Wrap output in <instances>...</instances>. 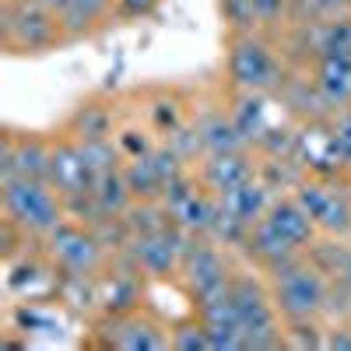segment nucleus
<instances>
[{
	"instance_id": "obj_1",
	"label": "nucleus",
	"mask_w": 351,
	"mask_h": 351,
	"mask_svg": "<svg viewBox=\"0 0 351 351\" xmlns=\"http://www.w3.org/2000/svg\"><path fill=\"white\" fill-rule=\"evenodd\" d=\"M288 71L291 67H288L274 36H267V32L225 36V84L232 92L278 95Z\"/></svg>"
},
{
	"instance_id": "obj_2",
	"label": "nucleus",
	"mask_w": 351,
	"mask_h": 351,
	"mask_svg": "<svg viewBox=\"0 0 351 351\" xmlns=\"http://www.w3.org/2000/svg\"><path fill=\"white\" fill-rule=\"evenodd\" d=\"M285 324H302L330 313V278L309 260V253L288 256L263 271Z\"/></svg>"
},
{
	"instance_id": "obj_3",
	"label": "nucleus",
	"mask_w": 351,
	"mask_h": 351,
	"mask_svg": "<svg viewBox=\"0 0 351 351\" xmlns=\"http://www.w3.org/2000/svg\"><path fill=\"white\" fill-rule=\"evenodd\" d=\"M228 299L236 306L239 327L246 337V351H271V348H285V319L278 313L274 291L267 274H253V271H239L232 274V288Z\"/></svg>"
},
{
	"instance_id": "obj_4",
	"label": "nucleus",
	"mask_w": 351,
	"mask_h": 351,
	"mask_svg": "<svg viewBox=\"0 0 351 351\" xmlns=\"http://www.w3.org/2000/svg\"><path fill=\"white\" fill-rule=\"evenodd\" d=\"M0 208H4V218H11L32 243H43L67 218V204L56 193V186L49 180H32V176L0 180Z\"/></svg>"
},
{
	"instance_id": "obj_5",
	"label": "nucleus",
	"mask_w": 351,
	"mask_h": 351,
	"mask_svg": "<svg viewBox=\"0 0 351 351\" xmlns=\"http://www.w3.org/2000/svg\"><path fill=\"white\" fill-rule=\"evenodd\" d=\"M0 43L8 56H46L67 46L60 14L39 0H4L0 8Z\"/></svg>"
},
{
	"instance_id": "obj_6",
	"label": "nucleus",
	"mask_w": 351,
	"mask_h": 351,
	"mask_svg": "<svg viewBox=\"0 0 351 351\" xmlns=\"http://www.w3.org/2000/svg\"><path fill=\"white\" fill-rule=\"evenodd\" d=\"M39 250L43 260L49 263V271L60 278H99L106 263L112 260L109 246L99 239V232L77 218H64L39 243Z\"/></svg>"
},
{
	"instance_id": "obj_7",
	"label": "nucleus",
	"mask_w": 351,
	"mask_h": 351,
	"mask_svg": "<svg viewBox=\"0 0 351 351\" xmlns=\"http://www.w3.org/2000/svg\"><path fill=\"white\" fill-rule=\"evenodd\" d=\"M232 274L236 267L228 260V246H221L215 236H190L180 263V285L193 306L225 295L232 288Z\"/></svg>"
},
{
	"instance_id": "obj_8",
	"label": "nucleus",
	"mask_w": 351,
	"mask_h": 351,
	"mask_svg": "<svg viewBox=\"0 0 351 351\" xmlns=\"http://www.w3.org/2000/svg\"><path fill=\"white\" fill-rule=\"evenodd\" d=\"M291 197L302 204L319 236L351 239V186L344 176H306Z\"/></svg>"
},
{
	"instance_id": "obj_9",
	"label": "nucleus",
	"mask_w": 351,
	"mask_h": 351,
	"mask_svg": "<svg viewBox=\"0 0 351 351\" xmlns=\"http://www.w3.org/2000/svg\"><path fill=\"white\" fill-rule=\"evenodd\" d=\"M190 236L180 225H162L152 232H141V236H130V243L120 250L134 267L152 278V281H180V263L186 253Z\"/></svg>"
},
{
	"instance_id": "obj_10",
	"label": "nucleus",
	"mask_w": 351,
	"mask_h": 351,
	"mask_svg": "<svg viewBox=\"0 0 351 351\" xmlns=\"http://www.w3.org/2000/svg\"><path fill=\"white\" fill-rule=\"evenodd\" d=\"M162 204L172 218V225H180L186 236H211L218 221V197L200 183L197 169L183 172L180 180H172L162 193Z\"/></svg>"
},
{
	"instance_id": "obj_11",
	"label": "nucleus",
	"mask_w": 351,
	"mask_h": 351,
	"mask_svg": "<svg viewBox=\"0 0 351 351\" xmlns=\"http://www.w3.org/2000/svg\"><path fill=\"white\" fill-rule=\"evenodd\" d=\"M49 158H53V137L14 127L0 130V180H11V176L49 180Z\"/></svg>"
},
{
	"instance_id": "obj_12",
	"label": "nucleus",
	"mask_w": 351,
	"mask_h": 351,
	"mask_svg": "<svg viewBox=\"0 0 351 351\" xmlns=\"http://www.w3.org/2000/svg\"><path fill=\"white\" fill-rule=\"evenodd\" d=\"M106 348L120 351H165L172 348L169 324L148 309H134L127 316H106Z\"/></svg>"
},
{
	"instance_id": "obj_13",
	"label": "nucleus",
	"mask_w": 351,
	"mask_h": 351,
	"mask_svg": "<svg viewBox=\"0 0 351 351\" xmlns=\"http://www.w3.org/2000/svg\"><path fill=\"white\" fill-rule=\"evenodd\" d=\"M49 183L56 186V193L67 200L74 197H84V193H92L95 186V172L84 165L81 158V148H77V141L71 134H56L53 137V158H49Z\"/></svg>"
},
{
	"instance_id": "obj_14",
	"label": "nucleus",
	"mask_w": 351,
	"mask_h": 351,
	"mask_svg": "<svg viewBox=\"0 0 351 351\" xmlns=\"http://www.w3.org/2000/svg\"><path fill=\"white\" fill-rule=\"evenodd\" d=\"M197 176L215 197H225L232 190H239L243 183L260 176V158L256 152H228V155H208L197 162Z\"/></svg>"
},
{
	"instance_id": "obj_15",
	"label": "nucleus",
	"mask_w": 351,
	"mask_h": 351,
	"mask_svg": "<svg viewBox=\"0 0 351 351\" xmlns=\"http://www.w3.org/2000/svg\"><path fill=\"white\" fill-rule=\"evenodd\" d=\"M190 116H193V109H190V102H186V95H183V88L155 84V88H148V92H144V99H141V120L155 130L158 141L172 137L183 123H190Z\"/></svg>"
},
{
	"instance_id": "obj_16",
	"label": "nucleus",
	"mask_w": 351,
	"mask_h": 351,
	"mask_svg": "<svg viewBox=\"0 0 351 351\" xmlns=\"http://www.w3.org/2000/svg\"><path fill=\"white\" fill-rule=\"evenodd\" d=\"M193 127L200 134V144H204V158L208 155H228V152H250V141L239 134L236 120L225 102H211L204 109H193Z\"/></svg>"
},
{
	"instance_id": "obj_17",
	"label": "nucleus",
	"mask_w": 351,
	"mask_h": 351,
	"mask_svg": "<svg viewBox=\"0 0 351 351\" xmlns=\"http://www.w3.org/2000/svg\"><path fill=\"white\" fill-rule=\"evenodd\" d=\"M116 260L123 263L120 271H112L102 285H99V309L106 316H127L134 309L144 306V274L134 267V263L123 256V253H116Z\"/></svg>"
},
{
	"instance_id": "obj_18",
	"label": "nucleus",
	"mask_w": 351,
	"mask_h": 351,
	"mask_svg": "<svg viewBox=\"0 0 351 351\" xmlns=\"http://www.w3.org/2000/svg\"><path fill=\"white\" fill-rule=\"evenodd\" d=\"M120 130V112L109 99H81L64 120V134L74 141H109Z\"/></svg>"
},
{
	"instance_id": "obj_19",
	"label": "nucleus",
	"mask_w": 351,
	"mask_h": 351,
	"mask_svg": "<svg viewBox=\"0 0 351 351\" xmlns=\"http://www.w3.org/2000/svg\"><path fill=\"white\" fill-rule=\"evenodd\" d=\"M274 99H281L285 112L291 116V120H299V123L327 120L330 116V109L324 106V99H319V92H316V81H313L309 67H291Z\"/></svg>"
},
{
	"instance_id": "obj_20",
	"label": "nucleus",
	"mask_w": 351,
	"mask_h": 351,
	"mask_svg": "<svg viewBox=\"0 0 351 351\" xmlns=\"http://www.w3.org/2000/svg\"><path fill=\"white\" fill-rule=\"evenodd\" d=\"M193 313L200 316V324L208 327L215 351H246V337H243L239 316H236V306H232L228 291L218 295V299H211V302L193 306Z\"/></svg>"
},
{
	"instance_id": "obj_21",
	"label": "nucleus",
	"mask_w": 351,
	"mask_h": 351,
	"mask_svg": "<svg viewBox=\"0 0 351 351\" xmlns=\"http://www.w3.org/2000/svg\"><path fill=\"white\" fill-rule=\"evenodd\" d=\"M267 218L281 236L295 246L299 253H309V246L319 239V228L313 225V218L302 211V204L291 197V193H281V197H274V204H271V211L263 215Z\"/></svg>"
},
{
	"instance_id": "obj_22",
	"label": "nucleus",
	"mask_w": 351,
	"mask_h": 351,
	"mask_svg": "<svg viewBox=\"0 0 351 351\" xmlns=\"http://www.w3.org/2000/svg\"><path fill=\"white\" fill-rule=\"evenodd\" d=\"M309 74H313L316 92L330 112L351 106V53L348 56H324V60H316L309 67Z\"/></svg>"
},
{
	"instance_id": "obj_23",
	"label": "nucleus",
	"mask_w": 351,
	"mask_h": 351,
	"mask_svg": "<svg viewBox=\"0 0 351 351\" xmlns=\"http://www.w3.org/2000/svg\"><path fill=\"white\" fill-rule=\"evenodd\" d=\"M56 14H60V28H64L67 43H81L88 36L102 32L109 21H116L112 18V0H71V4H64Z\"/></svg>"
},
{
	"instance_id": "obj_24",
	"label": "nucleus",
	"mask_w": 351,
	"mask_h": 351,
	"mask_svg": "<svg viewBox=\"0 0 351 351\" xmlns=\"http://www.w3.org/2000/svg\"><path fill=\"white\" fill-rule=\"evenodd\" d=\"M274 197H278V193H274V190H271V186L256 176V180L243 183L239 190H232V193L218 197V204H221V211H225V215H232L236 221H243L246 228H253L263 215L271 211Z\"/></svg>"
},
{
	"instance_id": "obj_25",
	"label": "nucleus",
	"mask_w": 351,
	"mask_h": 351,
	"mask_svg": "<svg viewBox=\"0 0 351 351\" xmlns=\"http://www.w3.org/2000/svg\"><path fill=\"white\" fill-rule=\"evenodd\" d=\"M267 99L271 95H260V92H232L228 88V112H232V120H236L239 134L250 141V148H256V141L267 134L271 120H267Z\"/></svg>"
},
{
	"instance_id": "obj_26",
	"label": "nucleus",
	"mask_w": 351,
	"mask_h": 351,
	"mask_svg": "<svg viewBox=\"0 0 351 351\" xmlns=\"http://www.w3.org/2000/svg\"><path fill=\"white\" fill-rule=\"evenodd\" d=\"M92 197H95V208L106 218H123L127 208L134 204V193H130V183H127V176H123V165L99 172L95 176V186H92Z\"/></svg>"
},
{
	"instance_id": "obj_27",
	"label": "nucleus",
	"mask_w": 351,
	"mask_h": 351,
	"mask_svg": "<svg viewBox=\"0 0 351 351\" xmlns=\"http://www.w3.org/2000/svg\"><path fill=\"white\" fill-rule=\"evenodd\" d=\"M123 176H127V183H130V193L134 200H162L165 193V180H162V172L155 165V158H130L123 162Z\"/></svg>"
},
{
	"instance_id": "obj_28",
	"label": "nucleus",
	"mask_w": 351,
	"mask_h": 351,
	"mask_svg": "<svg viewBox=\"0 0 351 351\" xmlns=\"http://www.w3.org/2000/svg\"><path fill=\"white\" fill-rule=\"evenodd\" d=\"M116 148H120L123 162L130 158H148L155 148H158V137L148 123H141V120H127L120 123V130H116Z\"/></svg>"
},
{
	"instance_id": "obj_29",
	"label": "nucleus",
	"mask_w": 351,
	"mask_h": 351,
	"mask_svg": "<svg viewBox=\"0 0 351 351\" xmlns=\"http://www.w3.org/2000/svg\"><path fill=\"white\" fill-rule=\"evenodd\" d=\"M334 18H351V0H291L288 25H316Z\"/></svg>"
},
{
	"instance_id": "obj_30",
	"label": "nucleus",
	"mask_w": 351,
	"mask_h": 351,
	"mask_svg": "<svg viewBox=\"0 0 351 351\" xmlns=\"http://www.w3.org/2000/svg\"><path fill=\"white\" fill-rule=\"evenodd\" d=\"M327 134H330V152L341 176L351 180V106L327 116Z\"/></svg>"
},
{
	"instance_id": "obj_31",
	"label": "nucleus",
	"mask_w": 351,
	"mask_h": 351,
	"mask_svg": "<svg viewBox=\"0 0 351 351\" xmlns=\"http://www.w3.org/2000/svg\"><path fill=\"white\" fill-rule=\"evenodd\" d=\"M169 337H172V348L176 351H215L211 348V334L208 327L200 324V316H186V319H176L169 324Z\"/></svg>"
},
{
	"instance_id": "obj_32",
	"label": "nucleus",
	"mask_w": 351,
	"mask_h": 351,
	"mask_svg": "<svg viewBox=\"0 0 351 351\" xmlns=\"http://www.w3.org/2000/svg\"><path fill=\"white\" fill-rule=\"evenodd\" d=\"M218 14L225 25V36L260 32L256 28V0H218Z\"/></svg>"
},
{
	"instance_id": "obj_33",
	"label": "nucleus",
	"mask_w": 351,
	"mask_h": 351,
	"mask_svg": "<svg viewBox=\"0 0 351 351\" xmlns=\"http://www.w3.org/2000/svg\"><path fill=\"white\" fill-rule=\"evenodd\" d=\"M77 148H81L84 165L95 176L106 172V169L123 165V155H120V148H116V137H109V141H77Z\"/></svg>"
},
{
	"instance_id": "obj_34",
	"label": "nucleus",
	"mask_w": 351,
	"mask_h": 351,
	"mask_svg": "<svg viewBox=\"0 0 351 351\" xmlns=\"http://www.w3.org/2000/svg\"><path fill=\"white\" fill-rule=\"evenodd\" d=\"M291 18V0H256V28L267 36H281Z\"/></svg>"
},
{
	"instance_id": "obj_35",
	"label": "nucleus",
	"mask_w": 351,
	"mask_h": 351,
	"mask_svg": "<svg viewBox=\"0 0 351 351\" xmlns=\"http://www.w3.org/2000/svg\"><path fill=\"white\" fill-rule=\"evenodd\" d=\"M327 330L319 319H302V324H285V348H324Z\"/></svg>"
},
{
	"instance_id": "obj_36",
	"label": "nucleus",
	"mask_w": 351,
	"mask_h": 351,
	"mask_svg": "<svg viewBox=\"0 0 351 351\" xmlns=\"http://www.w3.org/2000/svg\"><path fill=\"white\" fill-rule=\"evenodd\" d=\"M162 0H112V18L116 21H141L158 11Z\"/></svg>"
},
{
	"instance_id": "obj_37",
	"label": "nucleus",
	"mask_w": 351,
	"mask_h": 351,
	"mask_svg": "<svg viewBox=\"0 0 351 351\" xmlns=\"http://www.w3.org/2000/svg\"><path fill=\"white\" fill-rule=\"evenodd\" d=\"M324 348H337V351H351V327H334L327 330Z\"/></svg>"
},
{
	"instance_id": "obj_38",
	"label": "nucleus",
	"mask_w": 351,
	"mask_h": 351,
	"mask_svg": "<svg viewBox=\"0 0 351 351\" xmlns=\"http://www.w3.org/2000/svg\"><path fill=\"white\" fill-rule=\"evenodd\" d=\"M337 281H344V288H351V256H348V263H344V274H341Z\"/></svg>"
},
{
	"instance_id": "obj_39",
	"label": "nucleus",
	"mask_w": 351,
	"mask_h": 351,
	"mask_svg": "<svg viewBox=\"0 0 351 351\" xmlns=\"http://www.w3.org/2000/svg\"><path fill=\"white\" fill-rule=\"evenodd\" d=\"M39 4H46V8H53V11H60L64 4H71V0H39Z\"/></svg>"
},
{
	"instance_id": "obj_40",
	"label": "nucleus",
	"mask_w": 351,
	"mask_h": 351,
	"mask_svg": "<svg viewBox=\"0 0 351 351\" xmlns=\"http://www.w3.org/2000/svg\"><path fill=\"white\" fill-rule=\"evenodd\" d=\"M348 186H351V180H348Z\"/></svg>"
}]
</instances>
